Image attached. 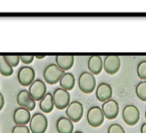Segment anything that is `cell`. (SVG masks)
<instances>
[{
    "mask_svg": "<svg viewBox=\"0 0 146 133\" xmlns=\"http://www.w3.org/2000/svg\"><path fill=\"white\" fill-rule=\"evenodd\" d=\"M78 87L84 94H90L96 89V80L95 76L90 71H84L78 77Z\"/></svg>",
    "mask_w": 146,
    "mask_h": 133,
    "instance_id": "obj_1",
    "label": "cell"
},
{
    "mask_svg": "<svg viewBox=\"0 0 146 133\" xmlns=\"http://www.w3.org/2000/svg\"><path fill=\"white\" fill-rule=\"evenodd\" d=\"M35 56L33 55H23L20 56V60L24 64H29L34 61Z\"/></svg>",
    "mask_w": 146,
    "mask_h": 133,
    "instance_id": "obj_26",
    "label": "cell"
},
{
    "mask_svg": "<svg viewBox=\"0 0 146 133\" xmlns=\"http://www.w3.org/2000/svg\"><path fill=\"white\" fill-rule=\"evenodd\" d=\"M137 74L140 79L146 81V60H142L137 67Z\"/></svg>",
    "mask_w": 146,
    "mask_h": 133,
    "instance_id": "obj_22",
    "label": "cell"
},
{
    "mask_svg": "<svg viewBox=\"0 0 146 133\" xmlns=\"http://www.w3.org/2000/svg\"><path fill=\"white\" fill-rule=\"evenodd\" d=\"M56 130L58 133H73V122L67 117H60L56 121Z\"/></svg>",
    "mask_w": 146,
    "mask_h": 133,
    "instance_id": "obj_16",
    "label": "cell"
},
{
    "mask_svg": "<svg viewBox=\"0 0 146 133\" xmlns=\"http://www.w3.org/2000/svg\"><path fill=\"white\" fill-rule=\"evenodd\" d=\"M5 59L7 60V62L12 66V67H17V66L19 64L20 60V56L18 55H6L5 56Z\"/></svg>",
    "mask_w": 146,
    "mask_h": 133,
    "instance_id": "obj_23",
    "label": "cell"
},
{
    "mask_svg": "<svg viewBox=\"0 0 146 133\" xmlns=\"http://www.w3.org/2000/svg\"><path fill=\"white\" fill-rule=\"evenodd\" d=\"M56 64L64 72L70 70L74 64V57L71 55H58L55 58Z\"/></svg>",
    "mask_w": 146,
    "mask_h": 133,
    "instance_id": "obj_17",
    "label": "cell"
},
{
    "mask_svg": "<svg viewBox=\"0 0 146 133\" xmlns=\"http://www.w3.org/2000/svg\"><path fill=\"white\" fill-rule=\"evenodd\" d=\"M17 102L20 107L26 108L29 111H33L36 106L35 101L31 97L29 92L26 89H23L17 94Z\"/></svg>",
    "mask_w": 146,
    "mask_h": 133,
    "instance_id": "obj_11",
    "label": "cell"
},
{
    "mask_svg": "<svg viewBox=\"0 0 146 133\" xmlns=\"http://www.w3.org/2000/svg\"><path fill=\"white\" fill-rule=\"evenodd\" d=\"M136 95L142 101L146 102V81H142L137 83L135 89Z\"/></svg>",
    "mask_w": 146,
    "mask_h": 133,
    "instance_id": "obj_21",
    "label": "cell"
},
{
    "mask_svg": "<svg viewBox=\"0 0 146 133\" xmlns=\"http://www.w3.org/2000/svg\"><path fill=\"white\" fill-rule=\"evenodd\" d=\"M102 110L103 112L105 118H107L108 119H114L117 118V116L119 114V107L118 102L115 100L110 99L102 104Z\"/></svg>",
    "mask_w": 146,
    "mask_h": 133,
    "instance_id": "obj_12",
    "label": "cell"
},
{
    "mask_svg": "<svg viewBox=\"0 0 146 133\" xmlns=\"http://www.w3.org/2000/svg\"><path fill=\"white\" fill-rule=\"evenodd\" d=\"M73 133H84V132H83V131H81V130H77V131L73 132Z\"/></svg>",
    "mask_w": 146,
    "mask_h": 133,
    "instance_id": "obj_30",
    "label": "cell"
},
{
    "mask_svg": "<svg viewBox=\"0 0 146 133\" xmlns=\"http://www.w3.org/2000/svg\"><path fill=\"white\" fill-rule=\"evenodd\" d=\"M75 83H76L75 77L73 76V74L70 73V72H65L62 76V77L59 81L60 87L67 91H70L74 89Z\"/></svg>",
    "mask_w": 146,
    "mask_h": 133,
    "instance_id": "obj_18",
    "label": "cell"
},
{
    "mask_svg": "<svg viewBox=\"0 0 146 133\" xmlns=\"http://www.w3.org/2000/svg\"><path fill=\"white\" fill-rule=\"evenodd\" d=\"M122 118L128 125H135L140 118L139 109L135 105H126L122 111Z\"/></svg>",
    "mask_w": 146,
    "mask_h": 133,
    "instance_id": "obj_6",
    "label": "cell"
},
{
    "mask_svg": "<svg viewBox=\"0 0 146 133\" xmlns=\"http://www.w3.org/2000/svg\"><path fill=\"white\" fill-rule=\"evenodd\" d=\"M84 106L78 101H71L65 110V114L73 123H78L81 120L84 115Z\"/></svg>",
    "mask_w": 146,
    "mask_h": 133,
    "instance_id": "obj_5",
    "label": "cell"
},
{
    "mask_svg": "<svg viewBox=\"0 0 146 133\" xmlns=\"http://www.w3.org/2000/svg\"><path fill=\"white\" fill-rule=\"evenodd\" d=\"M108 133H125V131L120 124H112L108 129Z\"/></svg>",
    "mask_w": 146,
    "mask_h": 133,
    "instance_id": "obj_24",
    "label": "cell"
},
{
    "mask_svg": "<svg viewBox=\"0 0 146 133\" xmlns=\"http://www.w3.org/2000/svg\"><path fill=\"white\" fill-rule=\"evenodd\" d=\"M104 114L101 107L97 106L91 107L87 112V121L92 127H99L104 122Z\"/></svg>",
    "mask_w": 146,
    "mask_h": 133,
    "instance_id": "obj_8",
    "label": "cell"
},
{
    "mask_svg": "<svg viewBox=\"0 0 146 133\" xmlns=\"http://www.w3.org/2000/svg\"><path fill=\"white\" fill-rule=\"evenodd\" d=\"M35 58H37V59H43V58H45V56H44V55H41V56H38V55H37V56H35Z\"/></svg>",
    "mask_w": 146,
    "mask_h": 133,
    "instance_id": "obj_29",
    "label": "cell"
},
{
    "mask_svg": "<svg viewBox=\"0 0 146 133\" xmlns=\"http://www.w3.org/2000/svg\"><path fill=\"white\" fill-rule=\"evenodd\" d=\"M31 97L35 101H40L46 94V86L40 79H35L29 88Z\"/></svg>",
    "mask_w": 146,
    "mask_h": 133,
    "instance_id": "obj_9",
    "label": "cell"
},
{
    "mask_svg": "<svg viewBox=\"0 0 146 133\" xmlns=\"http://www.w3.org/2000/svg\"><path fill=\"white\" fill-rule=\"evenodd\" d=\"M13 67L7 62L5 57L0 55V74L4 77H10L13 74Z\"/></svg>",
    "mask_w": 146,
    "mask_h": 133,
    "instance_id": "obj_20",
    "label": "cell"
},
{
    "mask_svg": "<svg viewBox=\"0 0 146 133\" xmlns=\"http://www.w3.org/2000/svg\"><path fill=\"white\" fill-rule=\"evenodd\" d=\"M31 117L30 111L23 107L17 108L13 112V121L16 125H26L30 122Z\"/></svg>",
    "mask_w": 146,
    "mask_h": 133,
    "instance_id": "obj_13",
    "label": "cell"
},
{
    "mask_svg": "<svg viewBox=\"0 0 146 133\" xmlns=\"http://www.w3.org/2000/svg\"><path fill=\"white\" fill-rule=\"evenodd\" d=\"M5 106V98H4V95L0 93V111L3 109Z\"/></svg>",
    "mask_w": 146,
    "mask_h": 133,
    "instance_id": "obj_27",
    "label": "cell"
},
{
    "mask_svg": "<svg viewBox=\"0 0 146 133\" xmlns=\"http://www.w3.org/2000/svg\"><path fill=\"white\" fill-rule=\"evenodd\" d=\"M113 89L110 84L107 83H101L96 89V96L101 102H105L112 99Z\"/></svg>",
    "mask_w": 146,
    "mask_h": 133,
    "instance_id": "obj_14",
    "label": "cell"
},
{
    "mask_svg": "<svg viewBox=\"0 0 146 133\" xmlns=\"http://www.w3.org/2000/svg\"><path fill=\"white\" fill-rule=\"evenodd\" d=\"M54 106L58 110L66 109L69 104L70 103V95L69 91L62 89L57 88L52 94Z\"/></svg>",
    "mask_w": 146,
    "mask_h": 133,
    "instance_id": "obj_4",
    "label": "cell"
},
{
    "mask_svg": "<svg viewBox=\"0 0 146 133\" xmlns=\"http://www.w3.org/2000/svg\"><path fill=\"white\" fill-rule=\"evenodd\" d=\"M120 58L117 55L106 56L103 60V69L108 75L116 74L120 69Z\"/></svg>",
    "mask_w": 146,
    "mask_h": 133,
    "instance_id": "obj_10",
    "label": "cell"
},
{
    "mask_svg": "<svg viewBox=\"0 0 146 133\" xmlns=\"http://www.w3.org/2000/svg\"><path fill=\"white\" fill-rule=\"evenodd\" d=\"M140 132L141 133H146V123H143L140 128Z\"/></svg>",
    "mask_w": 146,
    "mask_h": 133,
    "instance_id": "obj_28",
    "label": "cell"
},
{
    "mask_svg": "<svg viewBox=\"0 0 146 133\" xmlns=\"http://www.w3.org/2000/svg\"><path fill=\"white\" fill-rule=\"evenodd\" d=\"M11 133H30V129L27 125H15Z\"/></svg>",
    "mask_w": 146,
    "mask_h": 133,
    "instance_id": "obj_25",
    "label": "cell"
},
{
    "mask_svg": "<svg viewBox=\"0 0 146 133\" xmlns=\"http://www.w3.org/2000/svg\"><path fill=\"white\" fill-rule=\"evenodd\" d=\"M48 121L46 117L40 112L32 115L29 122V129L32 133H45L47 130Z\"/></svg>",
    "mask_w": 146,
    "mask_h": 133,
    "instance_id": "obj_3",
    "label": "cell"
},
{
    "mask_svg": "<svg viewBox=\"0 0 146 133\" xmlns=\"http://www.w3.org/2000/svg\"><path fill=\"white\" fill-rule=\"evenodd\" d=\"M35 78V70L30 66H22L17 72V79L22 86H30Z\"/></svg>",
    "mask_w": 146,
    "mask_h": 133,
    "instance_id": "obj_7",
    "label": "cell"
},
{
    "mask_svg": "<svg viewBox=\"0 0 146 133\" xmlns=\"http://www.w3.org/2000/svg\"><path fill=\"white\" fill-rule=\"evenodd\" d=\"M65 72L62 71L56 64H50L45 68L43 71V77L46 83L50 85L59 83L62 76Z\"/></svg>",
    "mask_w": 146,
    "mask_h": 133,
    "instance_id": "obj_2",
    "label": "cell"
},
{
    "mask_svg": "<svg viewBox=\"0 0 146 133\" xmlns=\"http://www.w3.org/2000/svg\"><path fill=\"white\" fill-rule=\"evenodd\" d=\"M88 69L94 76L99 75L103 69V60L102 57L97 55L90 57L88 60Z\"/></svg>",
    "mask_w": 146,
    "mask_h": 133,
    "instance_id": "obj_15",
    "label": "cell"
},
{
    "mask_svg": "<svg viewBox=\"0 0 146 133\" xmlns=\"http://www.w3.org/2000/svg\"><path fill=\"white\" fill-rule=\"evenodd\" d=\"M40 110L45 113L51 112L54 108V101H53V96L51 93H46V95L42 98V100L40 101Z\"/></svg>",
    "mask_w": 146,
    "mask_h": 133,
    "instance_id": "obj_19",
    "label": "cell"
},
{
    "mask_svg": "<svg viewBox=\"0 0 146 133\" xmlns=\"http://www.w3.org/2000/svg\"><path fill=\"white\" fill-rule=\"evenodd\" d=\"M144 117H145V119H146V110H145V113H144Z\"/></svg>",
    "mask_w": 146,
    "mask_h": 133,
    "instance_id": "obj_31",
    "label": "cell"
}]
</instances>
